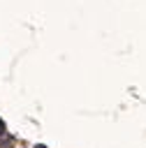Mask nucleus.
<instances>
[{"mask_svg": "<svg viewBox=\"0 0 146 148\" xmlns=\"http://www.w3.org/2000/svg\"><path fill=\"white\" fill-rule=\"evenodd\" d=\"M37 148H44V146H37Z\"/></svg>", "mask_w": 146, "mask_h": 148, "instance_id": "nucleus-2", "label": "nucleus"}, {"mask_svg": "<svg viewBox=\"0 0 146 148\" xmlns=\"http://www.w3.org/2000/svg\"><path fill=\"white\" fill-rule=\"evenodd\" d=\"M2 132H5V120L0 118V134H2Z\"/></svg>", "mask_w": 146, "mask_h": 148, "instance_id": "nucleus-1", "label": "nucleus"}]
</instances>
